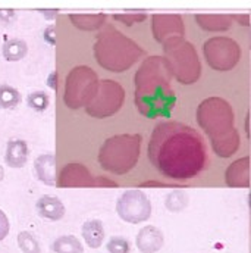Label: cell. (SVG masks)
I'll return each mask as SVG.
<instances>
[{"instance_id":"6da1fadb","label":"cell","mask_w":251,"mask_h":253,"mask_svg":"<svg viewBox=\"0 0 251 253\" xmlns=\"http://www.w3.org/2000/svg\"><path fill=\"white\" fill-rule=\"evenodd\" d=\"M148 159L165 177L189 180L204 169L207 153L197 131L178 123H166L153 131Z\"/></svg>"},{"instance_id":"7a4b0ae2","label":"cell","mask_w":251,"mask_h":253,"mask_svg":"<svg viewBox=\"0 0 251 253\" xmlns=\"http://www.w3.org/2000/svg\"><path fill=\"white\" fill-rule=\"evenodd\" d=\"M172 71L168 59L153 56L135 74V105L141 115L150 120L169 118L177 103L171 87Z\"/></svg>"},{"instance_id":"3957f363","label":"cell","mask_w":251,"mask_h":253,"mask_svg":"<svg viewBox=\"0 0 251 253\" xmlns=\"http://www.w3.org/2000/svg\"><path fill=\"white\" fill-rule=\"evenodd\" d=\"M197 121L209 135L217 156L226 159L238 150L240 135L234 128V112L226 100L210 97L201 102L197 111Z\"/></svg>"},{"instance_id":"277c9868","label":"cell","mask_w":251,"mask_h":253,"mask_svg":"<svg viewBox=\"0 0 251 253\" xmlns=\"http://www.w3.org/2000/svg\"><path fill=\"white\" fill-rule=\"evenodd\" d=\"M141 149V135L140 134H121L108 138L100 152L99 164L103 169L124 175L135 168Z\"/></svg>"},{"instance_id":"5b68a950","label":"cell","mask_w":251,"mask_h":253,"mask_svg":"<svg viewBox=\"0 0 251 253\" xmlns=\"http://www.w3.org/2000/svg\"><path fill=\"white\" fill-rule=\"evenodd\" d=\"M94 52L99 65L113 72H122L131 68L143 53L134 42L118 31H109L103 37H99Z\"/></svg>"},{"instance_id":"8992f818","label":"cell","mask_w":251,"mask_h":253,"mask_svg":"<svg viewBox=\"0 0 251 253\" xmlns=\"http://www.w3.org/2000/svg\"><path fill=\"white\" fill-rule=\"evenodd\" d=\"M165 52L171 56L168 61L172 75L182 84H192L198 80L201 66L194 47L182 39H169L165 43Z\"/></svg>"},{"instance_id":"52a82bcc","label":"cell","mask_w":251,"mask_h":253,"mask_svg":"<svg viewBox=\"0 0 251 253\" xmlns=\"http://www.w3.org/2000/svg\"><path fill=\"white\" fill-rule=\"evenodd\" d=\"M97 74L88 66L73 68L65 83L63 102L71 109L87 106L97 90Z\"/></svg>"},{"instance_id":"ba28073f","label":"cell","mask_w":251,"mask_h":253,"mask_svg":"<svg viewBox=\"0 0 251 253\" xmlns=\"http://www.w3.org/2000/svg\"><path fill=\"white\" fill-rule=\"evenodd\" d=\"M124 100H125V91L118 83L110 80L99 81L93 99L85 106L87 114L94 118L112 117L122 108Z\"/></svg>"},{"instance_id":"9c48e42d","label":"cell","mask_w":251,"mask_h":253,"mask_svg":"<svg viewBox=\"0 0 251 253\" xmlns=\"http://www.w3.org/2000/svg\"><path fill=\"white\" fill-rule=\"evenodd\" d=\"M204 56L209 66L213 69L229 71L240 61L241 50L234 40L226 37H215L204 44Z\"/></svg>"},{"instance_id":"30bf717a","label":"cell","mask_w":251,"mask_h":253,"mask_svg":"<svg viewBox=\"0 0 251 253\" xmlns=\"http://www.w3.org/2000/svg\"><path fill=\"white\" fill-rule=\"evenodd\" d=\"M119 218L129 224H140L150 218L151 203L141 190H126L116 202Z\"/></svg>"},{"instance_id":"8fae6325","label":"cell","mask_w":251,"mask_h":253,"mask_svg":"<svg viewBox=\"0 0 251 253\" xmlns=\"http://www.w3.org/2000/svg\"><path fill=\"white\" fill-rule=\"evenodd\" d=\"M58 187H88L93 186V178L88 169L81 164H68L63 167L59 178H56Z\"/></svg>"},{"instance_id":"7c38bea8","label":"cell","mask_w":251,"mask_h":253,"mask_svg":"<svg viewBox=\"0 0 251 253\" xmlns=\"http://www.w3.org/2000/svg\"><path fill=\"white\" fill-rule=\"evenodd\" d=\"M163 243H165L163 233L153 225L143 227L135 237L137 249L141 253L159 252L163 248Z\"/></svg>"},{"instance_id":"4fadbf2b","label":"cell","mask_w":251,"mask_h":253,"mask_svg":"<svg viewBox=\"0 0 251 253\" xmlns=\"http://www.w3.org/2000/svg\"><path fill=\"white\" fill-rule=\"evenodd\" d=\"M225 180L229 187H250V158L246 156L231 164L226 169Z\"/></svg>"},{"instance_id":"5bb4252c","label":"cell","mask_w":251,"mask_h":253,"mask_svg":"<svg viewBox=\"0 0 251 253\" xmlns=\"http://www.w3.org/2000/svg\"><path fill=\"white\" fill-rule=\"evenodd\" d=\"M37 213L49 221H59L65 215V205L56 196H41L36 203Z\"/></svg>"},{"instance_id":"9a60e30c","label":"cell","mask_w":251,"mask_h":253,"mask_svg":"<svg viewBox=\"0 0 251 253\" xmlns=\"http://www.w3.org/2000/svg\"><path fill=\"white\" fill-rule=\"evenodd\" d=\"M34 169L38 180L46 186L56 184V159L52 153L40 155L34 162Z\"/></svg>"},{"instance_id":"2e32d148","label":"cell","mask_w":251,"mask_h":253,"mask_svg":"<svg viewBox=\"0 0 251 253\" xmlns=\"http://www.w3.org/2000/svg\"><path fill=\"white\" fill-rule=\"evenodd\" d=\"M28 161V144L24 140H10L6 146L4 162L10 168H22Z\"/></svg>"},{"instance_id":"e0dca14e","label":"cell","mask_w":251,"mask_h":253,"mask_svg":"<svg viewBox=\"0 0 251 253\" xmlns=\"http://www.w3.org/2000/svg\"><path fill=\"white\" fill-rule=\"evenodd\" d=\"M82 239L91 249H99L105 240V227L99 219H88L82 225Z\"/></svg>"},{"instance_id":"ac0fdd59","label":"cell","mask_w":251,"mask_h":253,"mask_svg":"<svg viewBox=\"0 0 251 253\" xmlns=\"http://www.w3.org/2000/svg\"><path fill=\"white\" fill-rule=\"evenodd\" d=\"M53 253H84L82 243L75 236H62L52 243Z\"/></svg>"},{"instance_id":"d6986e66","label":"cell","mask_w":251,"mask_h":253,"mask_svg":"<svg viewBox=\"0 0 251 253\" xmlns=\"http://www.w3.org/2000/svg\"><path fill=\"white\" fill-rule=\"evenodd\" d=\"M27 52H28V47H27L25 42L18 40V39L9 40L3 44V56L9 62L21 61L22 58H25Z\"/></svg>"},{"instance_id":"ffe728a7","label":"cell","mask_w":251,"mask_h":253,"mask_svg":"<svg viewBox=\"0 0 251 253\" xmlns=\"http://www.w3.org/2000/svg\"><path fill=\"white\" fill-rule=\"evenodd\" d=\"M19 91L7 84H0V109H13L19 105Z\"/></svg>"},{"instance_id":"44dd1931","label":"cell","mask_w":251,"mask_h":253,"mask_svg":"<svg viewBox=\"0 0 251 253\" xmlns=\"http://www.w3.org/2000/svg\"><path fill=\"white\" fill-rule=\"evenodd\" d=\"M165 205H166L168 211H171V212H181L188 205V194L182 190L172 191L166 196Z\"/></svg>"},{"instance_id":"7402d4cb","label":"cell","mask_w":251,"mask_h":253,"mask_svg":"<svg viewBox=\"0 0 251 253\" xmlns=\"http://www.w3.org/2000/svg\"><path fill=\"white\" fill-rule=\"evenodd\" d=\"M18 246L22 251V253H41L40 243L28 231H22L18 234Z\"/></svg>"},{"instance_id":"603a6c76","label":"cell","mask_w":251,"mask_h":253,"mask_svg":"<svg viewBox=\"0 0 251 253\" xmlns=\"http://www.w3.org/2000/svg\"><path fill=\"white\" fill-rule=\"evenodd\" d=\"M27 103H28V106L31 109H34L37 112H43V111H46L49 108L50 99H49L46 91H34V93L28 94Z\"/></svg>"},{"instance_id":"cb8c5ba5","label":"cell","mask_w":251,"mask_h":253,"mask_svg":"<svg viewBox=\"0 0 251 253\" xmlns=\"http://www.w3.org/2000/svg\"><path fill=\"white\" fill-rule=\"evenodd\" d=\"M106 248L109 253H129V242L121 236H115L108 242Z\"/></svg>"},{"instance_id":"d4e9b609","label":"cell","mask_w":251,"mask_h":253,"mask_svg":"<svg viewBox=\"0 0 251 253\" xmlns=\"http://www.w3.org/2000/svg\"><path fill=\"white\" fill-rule=\"evenodd\" d=\"M10 225H9V219L6 216V213L0 209V242L4 240L9 234Z\"/></svg>"},{"instance_id":"484cf974","label":"cell","mask_w":251,"mask_h":253,"mask_svg":"<svg viewBox=\"0 0 251 253\" xmlns=\"http://www.w3.org/2000/svg\"><path fill=\"white\" fill-rule=\"evenodd\" d=\"M3 177H4V171H3V168L0 167V181L3 180Z\"/></svg>"}]
</instances>
